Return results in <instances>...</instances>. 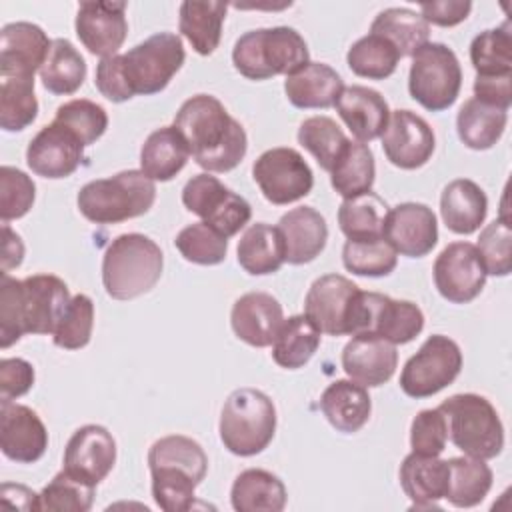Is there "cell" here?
Here are the masks:
<instances>
[{
    "label": "cell",
    "instance_id": "obj_1",
    "mask_svg": "<svg viewBox=\"0 0 512 512\" xmlns=\"http://www.w3.org/2000/svg\"><path fill=\"white\" fill-rule=\"evenodd\" d=\"M182 38L174 32H156L126 54L102 58L94 84L110 102H126L136 94L162 92L184 64Z\"/></svg>",
    "mask_w": 512,
    "mask_h": 512
},
{
    "label": "cell",
    "instance_id": "obj_2",
    "mask_svg": "<svg viewBox=\"0 0 512 512\" xmlns=\"http://www.w3.org/2000/svg\"><path fill=\"white\" fill-rule=\"evenodd\" d=\"M172 126L184 138L196 164L208 172H228L246 156L248 138L242 124L210 94L188 98L176 112Z\"/></svg>",
    "mask_w": 512,
    "mask_h": 512
},
{
    "label": "cell",
    "instance_id": "obj_3",
    "mask_svg": "<svg viewBox=\"0 0 512 512\" xmlns=\"http://www.w3.org/2000/svg\"><path fill=\"white\" fill-rule=\"evenodd\" d=\"M68 304L70 290L54 274H34L18 280L2 272L0 346L6 350L24 334H54Z\"/></svg>",
    "mask_w": 512,
    "mask_h": 512
},
{
    "label": "cell",
    "instance_id": "obj_4",
    "mask_svg": "<svg viewBox=\"0 0 512 512\" xmlns=\"http://www.w3.org/2000/svg\"><path fill=\"white\" fill-rule=\"evenodd\" d=\"M154 502L166 512H184L194 504V490L208 472L204 448L182 434L156 440L148 450Z\"/></svg>",
    "mask_w": 512,
    "mask_h": 512
},
{
    "label": "cell",
    "instance_id": "obj_5",
    "mask_svg": "<svg viewBox=\"0 0 512 512\" xmlns=\"http://www.w3.org/2000/svg\"><path fill=\"white\" fill-rule=\"evenodd\" d=\"M160 246L138 232L116 236L102 258V284L110 298L132 300L150 292L162 276Z\"/></svg>",
    "mask_w": 512,
    "mask_h": 512
},
{
    "label": "cell",
    "instance_id": "obj_6",
    "mask_svg": "<svg viewBox=\"0 0 512 512\" xmlns=\"http://www.w3.org/2000/svg\"><path fill=\"white\" fill-rule=\"evenodd\" d=\"M156 200V184L142 170H122L84 184L76 204L94 224H118L146 214Z\"/></svg>",
    "mask_w": 512,
    "mask_h": 512
},
{
    "label": "cell",
    "instance_id": "obj_7",
    "mask_svg": "<svg viewBox=\"0 0 512 512\" xmlns=\"http://www.w3.org/2000/svg\"><path fill=\"white\" fill-rule=\"evenodd\" d=\"M306 62H310L308 46L300 32L290 26L250 30L232 48L234 68L250 80L288 76Z\"/></svg>",
    "mask_w": 512,
    "mask_h": 512
},
{
    "label": "cell",
    "instance_id": "obj_8",
    "mask_svg": "<svg viewBox=\"0 0 512 512\" xmlns=\"http://www.w3.org/2000/svg\"><path fill=\"white\" fill-rule=\"evenodd\" d=\"M218 432L228 452L236 456L260 454L276 432L274 402L256 388L234 390L222 406Z\"/></svg>",
    "mask_w": 512,
    "mask_h": 512
},
{
    "label": "cell",
    "instance_id": "obj_9",
    "mask_svg": "<svg viewBox=\"0 0 512 512\" xmlns=\"http://www.w3.org/2000/svg\"><path fill=\"white\" fill-rule=\"evenodd\" d=\"M448 438L466 456L496 458L504 448V426L488 398L472 392L454 394L440 406Z\"/></svg>",
    "mask_w": 512,
    "mask_h": 512
},
{
    "label": "cell",
    "instance_id": "obj_10",
    "mask_svg": "<svg viewBox=\"0 0 512 512\" xmlns=\"http://www.w3.org/2000/svg\"><path fill=\"white\" fill-rule=\"evenodd\" d=\"M462 86V68L452 48L442 42H426L412 54L408 92L430 112L450 108Z\"/></svg>",
    "mask_w": 512,
    "mask_h": 512
},
{
    "label": "cell",
    "instance_id": "obj_11",
    "mask_svg": "<svg viewBox=\"0 0 512 512\" xmlns=\"http://www.w3.org/2000/svg\"><path fill=\"white\" fill-rule=\"evenodd\" d=\"M424 328V314L410 300H394L380 292L358 290L348 334H374L390 344H408Z\"/></svg>",
    "mask_w": 512,
    "mask_h": 512
},
{
    "label": "cell",
    "instance_id": "obj_12",
    "mask_svg": "<svg viewBox=\"0 0 512 512\" xmlns=\"http://www.w3.org/2000/svg\"><path fill=\"white\" fill-rule=\"evenodd\" d=\"M460 370V346L444 334H432L420 350L406 360L400 374V388L410 398H428L450 386Z\"/></svg>",
    "mask_w": 512,
    "mask_h": 512
},
{
    "label": "cell",
    "instance_id": "obj_13",
    "mask_svg": "<svg viewBox=\"0 0 512 512\" xmlns=\"http://www.w3.org/2000/svg\"><path fill=\"white\" fill-rule=\"evenodd\" d=\"M182 204L224 238L238 234L252 216L250 204L208 172L196 174L184 184Z\"/></svg>",
    "mask_w": 512,
    "mask_h": 512
},
{
    "label": "cell",
    "instance_id": "obj_14",
    "mask_svg": "<svg viewBox=\"0 0 512 512\" xmlns=\"http://www.w3.org/2000/svg\"><path fill=\"white\" fill-rule=\"evenodd\" d=\"M252 176L262 196L276 206L308 196L314 186V174L304 156L286 146L262 152L252 166Z\"/></svg>",
    "mask_w": 512,
    "mask_h": 512
},
{
    "label": "cell",
    "instance_id": "obj_15",
    "mask_svg": "<svg viewBox=\"0 0 512 512\" xmlns=\"http://www.w3.org/2000/svg\"><path fill=\"white\" fill-rule=\"evenodd\" d=\"M434 284L442 298L452 304L472 302L486 284V270L480 254L470 242L448 244L434 260Z\"/></svg>",
    "mask_w": 512,
    "mask_h": 512
},
{
    "label": "cell",
    "instance_id": "obj_16",
    "mask_svg": "<svg viewBox=\"0 0 512 512\" xmlns=\"http://www.w3.org/2000/svg\"><path fill=\"white\" fill-rule=\"evenodd\" d=\"M358 286L342 274H324L312 282L306 300L304 316L324 334H348V322L358 294Z\"/></svg>",
    "mask_w": 512,
    "mask_h": 512
},
{
    "label": "cell",
    "instance_id": "obj_17",
    "mask_svg": "<svg viewBox=\"0 0 512 512\" xmlns=\"http://www.w3.org/2000/svg\"><path fill=\"white\" fill-rule=\"evenodd\" d=\"M436 148V138L430 124L410 112L394 110L382 132V150L390 164L402 170H416L424 166Z\"/></svg>",
    "mask_w": 512,
    "mask_h": 512
},
{
    "label": "cell",
    "instance_id": "obj_18",
    "mask_svg": "<svg viewBox=\"0 0 512 512\" xmlns=\"http://www.w3.org/2000/svg\"><path fill=\"white\" fill-rule=\"evenodd\" d=\"M116 440L100 424L80 426L64 450V470L74 478L98 486L114 468Z\"/></svg>",
    "mask_w": 512,
    "mask_h": 512
},
{
    "label": "cell",
    "instance_id": "obj_19",
    "mask_svg": "<svg viewBox=\"0 0 512 512\" xmlns=\"http://www.w3.org/2000/svg\"><path fill=\"white\" fill-rule=\"evenodd\" d=\"M84 144L58 122L46 124L26 148V164L36 176L58 180L76 172L84 160Z\"/></svg>",
    "mask_w": 512,
    "mask_h": 512
},
{
    "label": "cell",
    "instance_id": "obj_20",
    "mask_svg": "<svg viewBox=\"0 0 512 512\" xmlns=\"http://www.w3.org/2000/svg\"><path fill=\"white\" fill-rule=\"evenodd\" d=\"M74 28L90 54L116 56L128 34L126 2H80Z\"/></svg>",
    "mask_w": 512,
    "mask_h": 512
},
{
    "label": "cell",
    "instance_id": "obj_21",
    "mask_svg": "<svg viewBox=\"0 0 512 512\" xmlns=\"http://www.w3.org/2000/svg\"><path fill=\"white\" fill-rule=\"evenodd\" d=\"M384 240L402 256L422 258L438 242V224L430 206L402 202L388 210Z\"/></svg>",
    "mask_w": 512,
    "mask_h": 512
},
{
    "label": "cell",
    "instance_id": "obj_22",
    "mask_svg": "<svg viewBox=\"0 0 512 512\" xmlns=\"http://www.w3.org/2000/svg\"><path fill=\"white\" fill-rule=\"evenodd\" d=\"M0 448L2 454L20 464L40 460L48 448V432L40 416L12 400L0 402Z\"/></svg>",
    "mask_w": 512,
    "mask_h": 512
},
{
    "label": "cell",
    "instance_id": "obj_23",
    "mask_svg": "<svg viewBox=\"0 0 512 512\" xmlns=\"http://www.w3.org/2000/svg\"><path fill=\"white\" fill-rule=\"evenodd\" d=\"M52 40L32 22H10L0 32V78H34L48 58Z\"/></svg>",
    "mask_w": 512,
    "mask_h": 512
},
{
    "label": "cell",
    "instance_id": "obj_24",
    "mask_svg": "<svg viewBox=\"0 0 512 512\" xmlns=\"http://www.w3.org/2000/svg\"><path fill=\"white\" fill-rule=\"evenodd\" d=\"M398 366L396 346L374 334H354L342 350V368L364 388L382 386Z\"/></svg>",
    "mask_w": 512,
    "mask_h": 512
},
{
    "label": "cell",
    "instance_id": "obj_25",
    "mask_svg": "<svg viewBox=\"0 0 512 512\" xmlns=\"http://www.w3.org/2000/svg\"><path fill=\"white\" fill-rule=\"evenodd\" d=\"M282 322V304L268 292H246L232 304V330L242 342L254 348L270 346Z\"/></svg>",
    "mask_w": 512,
    "mask_h": 512
},
{
    "label": "cell",
    "instance_id": "obj_26",
    "mask_svg": "<svg viewBox=\"0 0 512 512\" xmlns=\"http://www.w3.org/2000/svg\"><path fill=\"white\" fill-rule=\"evenodd\" d=\"M278 230L284 242V262L300 266L312 262L326 246L328 226L324 216L312 206H298L288 210Z\"/></svg>",
    "mask_w": 512,
    "mask_h": 512
},
{
    "label": "cell",
    "instance_id": "obj_27",
    "mask_svg": "<svg viewBox=\"0 0 512 512\" xmlns=\"http://www.w3.org/2000/svg\"><path fill=\"white\" fill-rule=\"evenodd\" d=\"M338 116L350 128L358 142H370L386 130L390 108L378 90L368 86H348L336 100Z\"/></svg>",
    "mask_w": 512,
    "mask_h": 512
},
{
    "label": "cell",
    "instance_id": "obj_28",
    "mask_svg": "<svg viewBox=\"0 0 512 512\" xmlns=\"http://www.w3.org/2000/svg\"><path fill=\"white\" fill-rule=\"evenodd\" d=\"M342 90L340 74L322 62H306L284 80L286 98L296 108H330Z\"/></svg>",
    "mask_w": 512,
    "mask_h": 512
},
{
    "label": "cell",
    "instance_id": "obj_29",
    "mask_svg": "<svg viewBox=\"0 0 512 512\" xmlns=\"http://www.w3.org/2000/svg\"><path fill=\"white\" fill-rule=\"evenodd\" d=\"M400 486L412 500V508H438L448 486V462L438 456L410 452L400 464Z\"/></svg>",
    "mask_w": 512,
    "mask_h": 512
},
{
    "label": "cell",
    "instance_id": "obj_30",
    "mask_svg": "<svg viewBox=\"0 0 512 512\" xmlns=\"http://www.w3.org/2000/svg\"><path fill=\"white\" fill-rule=\"evenodd\" d=\"M488 212L484 190L468 178L448 182L440 194V216L454 234H472L480 228Z\"/></svg>",
    "mask_w": 512,
    "mask_h": 512
},
{
    "label": "cell",
    "instance_id": "obj_31",
    "mask_svg": "<svg viewBox=\"0 0 512 512\" xmlns=\"http://www.w3.org/2000/svg\"><path fill=\"white\" fill-rule=\"evenodd\" d=\"M320 410L338 432L352 434L368 422L372 400L362 384L354 380H334L320 396Z\"/></svg>",
    "mask_w": 512,
    "mask_h": 512
},
{
    "label": "cell",
    "instance_id": "obj_32",
    "mask_svg": "<svg viewBox=\"0 0 512 512\" xmlns=\"http://www.w3.org/2000/svg\"><path fill=\"white\" fill-rule=\"evenodd\" d=\"M284 482L262 468L240 472L230 490L232 508L238 512H280L286 506Z\"/></svg>",
    "mask_w": 512,
    "mask_h": 512
},
{
    "label": "cell",
    "instance_id": "obj_33",
    "mask_svg": "<svg viewBox=\"0 0 512 512\" xmlns=\"http://www.w3.org/2000/svg\"><path fill=\"white\" fill-rule=\"evenodd\" d=\"M226 10V2L186 0L180 4L178 28L200 56H210L218 48Z\"/></svg>",
    "mask_w": 512,
    "mask_h": 512
},
{
    "label": "cell",
    "instance_id": "obj_34",
    "mask_svg": "<svg viewBox=\"0 0 512 512\" xmlns=\"http://www.w3.org/2000/svg\"><path fill=\"white\" fill-rule=\"evenodd\" d=\"M190 150L174 126L154 130L142 144L140 170L160 182L172 180L188 162Z\"/></svg>",
    "mask_w": 512,
    "mask_h": 512
},
{
    "label": "cell",
    "instance_id": "obj_35",
    "mask_svg": "<svg viewBox=\"0 0 512 512\" xmlns=\"http://www.w3.org/2000/svg\"><path fill=\"white\" fill-rule=\"evenodd\" d=\"M508 110L478 98H468L456 116L458 138L472 150L492 148L504 134Z\"/></svg>",
    "mask_w": 512,
    "mask_h": 512
},
{
    "label": "cell",
    "instance_id": "obj_36",
    "mask_svg": "<svg viewBox=\"0 0 512 512\" xmlns=\"http://www.w3.org/2000/svg\"><path fill=\"white\" fill-rule=\"evenodd\" d=\"M238 264L252 276L274 274L284 264V242L278 226L256 222L238 240Z\"/></svg>",
    "mask_w": 512,
    "mask_h": 512
},
{
    "label": "cell",
    "instance_id": "obj_37",
    "mask_svg": "<svg viewBox=\"0 0 512 512\" xmlns=\"http://www.w3.org/2000/svg\"><path fill=\"white\" fill-rule=\"evenodd\" d=\"M448 486L444 498L456 508L480 504L492 488L490 466L474 456L448 458Z\"/></svg>",
    "mask_w": 512,
    "mask_h": 512
},
{
    "label": "cell",
    "instance_id": "obj_38",
    "mask_svg": "<svg viewBox=\"0 0 512 512\" xmlns=\"http://www.w3.org/2000/svg\"><path fill=\"white\" fill-rule=\"evenodd\" d=\"M376 178V164L374 154L368 144L358 140H348L340 156L336 158L330 170V184L332 188L344 196L352 198L372 190Z\"/></svg>",
    "mask_w": 512,
    "mask_h": 512
},
{
    "label": "cell",
    "instance_id": "obj_39",
    "mask_svg": "<svg viewBox=\"0 0 512 512\" xmlns=\"http://www.w3.org/2000/svg\"><path fill=\"white\" fill-rule=\"evenodd\" d=\"M320 334L304 314L286 318L272 342V360L288 370L302 368L316 354Z\"/></svg>",
    "mask_w": 512,
    "mask_h": 512
},
{
    "label": "cell",
    "instance_id": "obj_40",
    "mask_svg": "<svg viewBox=\"0 0 512 512\" xmlns=\"http://www.w3.org/2000/svg\"><path fill=\"white\" fill-rule=\"evenodd\" d=\"M370 32L386 38L404 58L428 42L430 24L410 8H386L372 20Z\"/></svg>",
    "mask_w": 512,
    "mask_h": 512
},
{
    "label": "cell",
    "instance_id": "obj_41",
    "mask_svg": "<svg viewBox=\"0 0 512 512\" xmlns=\"http://www.w3.org/2000/svg\"><path fill=\"white\" fill-rule=\"evenodd\" d=\"M388 204L370 192L344 198L338 208V224L348 240H370L384 236Z\"/></svg>",
    "mask_w": 512,
    "mask_h": 512
},
{
    "label": "cell",
    "instance_id": "obj_42",
    "mask_svg": "<svg viewBox=\"0 0 512 512\" xmlns=\"http://www.w3.org/2000/svg\"><path fill=\"white\" fill-rule=\"evenodd\" d=\"M44 88L56 96L74 94L86 80V62L74 44L66 38L52 40V48L40 68Z\"/></svg>",
    "mask_w": 512,
    "mask_h": 512
},
{
    "label": "cell",
    "instance_id": "obj_43",
    "mask_svg": "<svg viewBox=\"0 0 512 512\" xmlns=\"http://www.w3.org/2000/svg\"><path fill=\"white\" fill-rule=\"evenodd\" d=\"M470 62L476 76L512 74V32L510 22L474 36L470 44Z\"/></svg>",
    "mask_w": 512,
    "mask_h": 512
},
{
    "label": "cell",
    "instance_id": "obj_44",
    "mask_svg": "<svg viewBox=\"0 0 512 512\" xmlns=\"http://www.w3.org/2000/svg\"><path fill=\"white\" fill-rule=\"evenodd\" d=\"M398 60H400L398 50L386 38L372 32L358 38L346 54V62L350 70L356 76H362L368 80H384L392 76L398 66Z\"/></svg>",
    "mask_w": 512,
    "mask_h": 512
},
{
    "label": "cell",
    "instance_id": "obj_45",
    "mask_svg": "<svg viewBox=\"0 0 512 512\" xmlns=\"http://www.w3.org/2000/svg\"><path fill=\"white\" fill-rule=\"evenodd\" d=\"M38 116V100L34 96V78L10 76L0 84V126L6 132L28 128Z\"/></svg>",
    "mask_w": 512,
    "mask_h": 512
},
{
    "label": "cell",
    "instance_id": "obj_46",
    "mask_svg": "<svg viewBox=\"0 0 512 512\" xmlns=\"http://www.w3.org/2000/svg\"><path fill=\"white\" fill-rule=\"evenodd\" d=\"M344 268L358 276H388L398 262V252L382 238L346 240L342 248Z\"/></svg>",
    "mask_w": 512,
    "mask_h": 512
},
{
    "label": "cell",
    "instance_id": "obj_47",
    "mask_svg": "<svg viewBox=\"0 0 512 512\" xmlns=\"http://www.w3.org/2000/svg\"><path fill=\"white\" fill-rule=\"evenodd\" d=\"M298 142L316 158L322 170L330 172L348 138L332 118L310 116L298 128Z\"/></svg>",
    "mask_w": 512,
    "mask_h": 512
},
{
    "label": "cell",
    "instance_id": "obj_48",
    "mask_svg": "<svg viewBox=\"0 0 512 512\" xmlns=\"http://www.w3.org/2000/svg\"><path fill=\"white\" fill-rule=\"evenodd\" d=\"M94 488L62 468L38 494V510L86 512L94 502Z\"/></svg>",
    "mask_w": 512,
    "mask_h": 512
},
{
    "label": "cell",
    "instance_id": "obj_49",
    "mask_svg": "<svg viewBox=\"0 0 512 512\" xmlns=\"http://www.w3.org/2000/svg\"><path fill=\"white\" fill-rule=\"evenodd\" d=\"M174 246L184 260L200 266H214L226 258L228 238L210 228L206 222H194L176 234Z\"/></svg>",
    "mask_w": 512,
    "mask_h": 512
},
{
    "label": "cell",
    "instance_id": "obj_50",
    "mask_svg": "<svg viewBox=\"0 0 512 512\" xmlns=\"http://www.w3.org/2000/svg\"><path fill=\"white\" fill-rule=\"evenodd\" d=\"M54 122L76 134L84 146H90L106 132L108 114L100 104L86 98H76L58 106Z\"/></svg>",
    "mask_w": 512,
    "mask_h": 512
},
{
    "label": "cell",
    "instance_id": "obj_51",
    "mask_svg": "<svg viewBox=\"0 0 512 512\" xmlns=\"http://www.w3.org/2000/svg\"><path fill=\"white\" fill-rule=\"evenodd\" d=\"M94 328V302L86 294L70 298L66 312L62 314L52 340L64 350H80L90 342Z\"/></svg>",
    "mask_w": 512,
    "mask_h": 512
},
{
    "label": "cell",
    "instance_id": "obj_52",
    "mask_svg": "<svg viewBox=\"0 0 512 512\" xmlns=\"http://www.w3.org/2000/svg\"><path fill=\"white\" fill-rule=\"evenodd\" d=\"M510 244H512V230L506 216H500L494 222L486 224L476 244V250L480 254L486 274H492V276L510 274L512 270Z\"/></svg>",
    "mask_w": 512,
    "mask_h": 512
},
{
    "label": "cell",
    "instance_id": "obj_53",
    "mask_svg": "<svg viewBox=\"0 0 512 512\" xmlns=\"http://www.w3.org/2000/svg\"><path fill=\"white\" fill-rule=\"evenodd\" d=\"M36 198V186L32 178L12 166L0 170V216L2 222L18 220L32 208Z\"/></svg>",
    "mask_w": 512,
    "mask_h": 512
},
{
    "label": "cell",
    "instance_id": "obj_54",
    "mask_svg": "<svg viewBox=\"0 0 512 512\" xmlns=\"http://www.w3.org/2000/svg\"><path fill=\"white\" fill-rule=\"evenodd\" d=\"M448 428L440 408L420 410L410 424L412 452L422 456H440L446 448Z\"/></svg>",
    "mask_w": 512,
    "mask_h": 512
},
{
    "label": "cell",
    "instance_id": "obj_55",
    "mask_svg": "<svg viewBox=\"0 0 512 512\" xmlns=\"http://www.w3.org/2000/svg\"><path fill=\"white\" fill-rule=\"evenodd\" d=\"M34 384V368L24 358H4L0 362V402L24 396Z\"/></svg>",
    "mask_w": 512,
    "mask_h": 512
},
{
    "label": "cell",
    "instance_id": "obj_56",
    "mask_svg": "<svg viewBox=\"0 0 512 512\" xmlns=\"http://www.w3.org/2000/svg\"><path fill=\"white\" fill-rule=\"evenodd\" d=\"M472 2L468 0H440V2H420V16L436 26H456L468 18Z\"/></svg>",
    "mask_w": 512,
    "mask_h": 512
},
{
    "label": "cell",
    "instance_id": "obj_57",
    "mask_svg": "<svg viewBox=\"0 0 512 512\" xmlns=\"http://www.w3.org/2000/svg\"><path fill=\"white\" fill-rule=\"evenodd\" d=\"M474 98L508 110L512 104V74L502 76H476Z\"/></svg>",
    "mask_w": 512,
    "mask_h": 512
},
{
    "label": "cell",
    "instance_id": "obj_58",
    "mask_svg": "<svg viewBox=\"0 0 512 512\" xmlns=\"http://www.w3.org/2000/svg\"><path fill=\"white\" fill-rule=\"evenodd\" d=\"M2 232H4V250H2V264H4V272H8L10 268H18L22 264V256H24V246L18 234H14L8 226V222H2Z\"/></svg>",
    "mask_w": 512,
    "mask_h": 512
}]
</instances>
